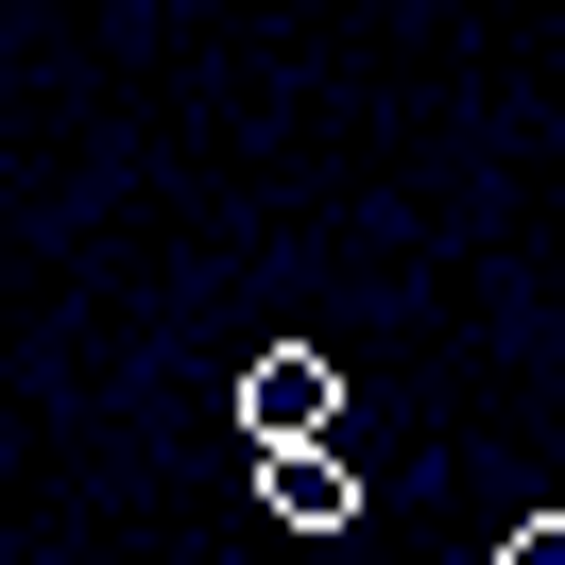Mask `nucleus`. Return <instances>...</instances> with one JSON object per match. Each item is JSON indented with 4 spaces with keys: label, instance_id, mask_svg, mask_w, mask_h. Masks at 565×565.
<instances>
[{
    "label": "nucleus",
    "instance_id": "f257e3e1",
    "mask_svg": "<svg viewBox=\"0 0 565 565\" xmlns=\"http://www.w3.org/2000/svg\"><path fill=\"white\" fill-rule=\"evenodd\" d=\"M241 428H257V446H326V428H343V377H326L309 343H275V360L241 377Z\"/></svg>",
    "mask_w": 565,
    "mask_h": 565
},
{
    "label": "nucleus",
    "instance_id": "f03ea898",
    "mask_svg": "<svg viewBox=\"0 0 565 565\" xmlns=\"http://www.w3.org/2000/svg\"><path fill=\"white\" fill-rule=\"evenodd\" d=\"M257 497H275V531H343L360 514V462L343 446H257Z\"/></svg>",
    "mask_w": 565,
    "mask_h": 565
},
{
    "label": "nucleus",
    "instance_id": "7ed1b4c3",
    "mask_svg": "<svg viewBox=\"0 0 565 565\" xmlns=\"http://www.w3.org/2000/svg\"><path fill=\"white\" fill-rule=\"evenodd\" d=\"M480 565H565V514H514V531H497Z\"/></svg>",
    "mask_w": 565,
    "mask_h": 565
}]
</instances>
